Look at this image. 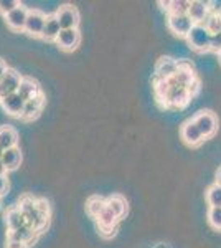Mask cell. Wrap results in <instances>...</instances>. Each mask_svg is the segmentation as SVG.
Masks as SVG:
<instances>
[{
    "label": "cell",
    "mask_w": 221,
    "mask_h": 248,
    "mask_svg": "<svg viewBox=\"0 0 221 248\" xmlns=\"http://www.w3.org/2000/svg\"><path fill=\"white\" fill-rule=\"evenodd\" d=\"M99 233H101L104 238H111L112 235L116 233V227H99Z\"/></svg>",
    "instance_id": "cell-30"
},
{
    "label": "cell",
    "mask_w": 221,
    "mask_h": 248,
    "mask_svg": "<svg viewBox=\"0 0 221 248\" xmlns=\"http://www.w3.org/2000/svg\"><path fill=\"white\" fill-rule=\"evenodd\" d=\"M210 50L220 53L221 51V31L216 35H211V43H210Z\"/></svg>",
    "instance_id": "cell-29"
},
{
    "label": "cell",
    "mask_w": 221,
    "mask_h": 248,
    "mask_svg": "<svg viewBox=\"0 0 221 248\" xmlns=\"http://www.w3.org/2000/svg\"><path fill=\"white\" fill-rule=\"evenodd\" d=\"M20 83H22V77H20V73H17L15 70L9 68V70H7V73L0 78V90H2L3 96L17 93L18 88H20ZM3 96H2V98H3Z\"/></svg>",
    "instance_id": "cell-12"
},
{
    "label": "cell",
    "mask_w": 221,
    "mask_h": 248,
    "mask_svg": "<svg viewBox=\"0 0 221 248\" xmlns=\"http://www.w3.org/2000/svg\"><path fill=\"white\" fill-rule=\"evenodd\" d=\"M61 25H59L58 18L56 15H48L46 17V23H45V29H43V33H42V38L45 42H56L61 33Z\"/></svg>",
    "instance_id": "cell-16"
},
{
    "label": "cell",
    "mask_w": 221,
    "mask_h": 248,
    "mask_svg": "<svg viewBox=\"0 0 221 248\" xmlns=\"http://www.w3.org/2000/svg\"><path fill=\"white\" fill-rule=\"evenodd\" d=\"M17 141H18V134L14 127L10 126L0 127V146L3 147V151L17 147Z\"/></svg>",
    "instance_id": "cell-21"
},
{
    "label": "cell",
    "mask_w": 221,
    "mask_h": 248,
    "mask_svg": "<svg viewBox=\"0 0 221 248\" xmlns=\"http://www.w3.org/2000/svg\"><path fill=\"white\" fill-rule=\"evenodd\" d=\"M3 153H5V151H3V147L0 146V159H2V154H3Z\"/></svg>",
    "instance_id": "cell-37"
},
{
    "label": "cell",
    "mask_w": 221,
    "mask_h": 248,
    "mask_svg": "<svg viewBox=\"0 0 221 248\" xmlns=\"http://www.w3.org/2000/svg\"><path fill=\"white\" fill-rule=\"evenodd\" d=\"M5 248H28V245L22 242H15V240H7V247Z\"/></svg>",
    "instance_id": "cell-31"
},
{
    "label": "cell",
    "mask_w": 221,
    "mask_h": 248,
    "mask_svg": "<svg viewBox=\"0 0 221 248\" xmlns=\"http://www.w3.org/2000/svg\"><path fill=\"white\" fill-rule=\"evenodd\" d=\"M56 18H58L59 25L63 30H71V29H78L79 23V12L76 10V7L73 5H63L59 7L56 12Z\"/></svg>",
    "instance_id": "cell-6"
},
{
    "label": "cell",
    "mask_w": 221,
    "mask_h": 248,
    "mask_svg": "<svg viewBox=\"0 0 221 248\" xmlns=\"http://www.w3.org/2000/svg\"><path fill=\"white\" fill-rule=\"evenodd\" d=\"M190 46L196 51H206L210 50V43H211V33L205 29L203 25H195L192 29L190 35L187 37Z\"/></svg>",
    "instance_id": "cell-2"
},
{
    "label": "cell",
    "mask_w": 221,
    "mask_h": 248,
    "mask_svg": "<svg viewBox=\"0 0 221 248\" xmlns=\"http://www.w3.org/2000/svg\"><path fill=\"white\" fill-rule=\"evenodd\" d=\"M38 235L31 227H22V229H18V230H15V232H9L7 233V240H15V242H22V243H25V245L30 247L31 243H35L37 242V238H38Z\"/></svg>",
    "instance_id": "cell-15"
},
{
    "label": "cell",
    "mask_w": 221,
    "mask_h": 248,
    "mask_svg": "<svg viewBox=\"0 0 221 248\" xmlns=\"http://www.w3.org/2000/svg\"><path fill=\"white\" fill-rule=\"evenodd\" d=\"M96 220H98V227H116V223H118L116 215L112 214L107 207L101 212V215H99Z\"/></svg>",
    "instance_id": "cell-26"
},
{
    "label": "cell",
    "mask_w": 221,
    "mask_h": 248,
    "mask_svg": "<svg viewBox=\"0 0 221 248\" xmlns=\"http://www.w3.org/2000/svg\"><path fill=\"white\" fill-rule=\"evenodd\" d=\"M180 136H182V139L188 144V146H193V147L200 146L205 139L202 131L198 129V126L195 124L193 119H190V121H187L183 124L182 129H180Z\"/></svg>",
    "instance_id": "cell-9"
},
{
    "label": "cell",
    "mask_w": 221,
    "mask_h": 248,
    "mask_svg": "<svg viewBox=\"0 0 221 248\" xmlns=\"http://www.w3.org/2000/svg\"><path fill=\"white\" fill-rule=\"evenodd\" d=\"M43 105H45V98H43V93H40L38 96H35V98H31L30 101L25 103V108H23V113L20 118L23 121H31V119L38 118L43 109Z\"/></svg>",
    "instance_id": "cell-14"
},
{
    "label": "cell",
    "mask_w": 221,
    "mask_h": 248,
    "mask_svg": "<svg viewBox=\"0 0 221 248\" xmlns=\"http://www.w3.org/2000/svg\"><path fill=\"white\" fill-rule=\"evenodd\" d=\"M5 223H7V229H9V232H15V230H18V229H22V227L27 225L25 217L22 215V212H20V209L17 205L9 209V212L5 214Z\"/></svg>",
    "instance_id": "cell-18"
},
{
    "label": "cell",
    "mask_w": 221,
    "mask_h": 248,
    "mask_svg": "<svg viewBox=\"0 0 221 248\" xmlns=\"http://www.w3.org/2000/svg\"><path fill=\"white\" fill-rule=\"evenodd\" d=\"M216 14H218V17L221 18V9H218V10H216Z\"/></svg>",
    "instance_id": "cell-38"
},
{
    "label": "cell",
    "mask_w": 221,
    "mask_h": 248,
    "mask_svg": "<svg viewBox=\"0 0 221 248\" xmlns=\"http://www.w3.org/2000/svg\"><path fill=\"white\" fill-rule=\"evenodd\" d=\"M5 172H7V169H5V166H3L2 159H0V175H5Z\"/></svg>",
    "instance_id": "cell-34"
},
{
    "label": "cell",
    "mask_w": 221,
    "mask_h": 248,
    "mask_svg": "<svg viewBox=\"0 0 221 248\" xmlns=\"http://www.w3.org/2000/svg\"><path fill=\"white\" fill-rule=\"evenodd\" d=\"M155 94L167 108H182L190 101L192 94L188 88L172 86L168 81H155Z\"/></svg>",
    "instance_id": "cell-1"
},
{
    "label": "cell",
    "mask_w": 221,
    "mask_h": 248,
    "mask_svg": "<svg viewBox=\"0 0 221 248\" xmlns=\"http://www.w3.org/2000/svg\"><path fill=\"white\" fill-rule=\"evenodd\" d=\"M106 207L116 215L118 220L122 218L127 212V202L122 195H111L109 199H106Z\"/></svg>",
    "instance_id": "cell-20"
},
{
    "label": "cell",
    "mask_w": 221,
    "mask_h": 248,
    "mask_svg": "<svg viewBox=\"0 0 221 248\" xmlns=\"http://www.w3.org/2000/svg\"><path fill=\"white\" fill-rule=\"evenodd\" d=\"M20 5H22V3L17 2V0H0V14H2L3 17H7L10 12L18 9Z\"/></svg>",
    "instance_id": "cell-28"
},
{
    "label": "cell",
    "mask_w": 221,
    "mask_h": 248,
    "mask_svg": "<svg viewBox=\"0 0 221 248\" xmlns=\"http://www.w3.org/2000/svg\"><path fill=\"white\" fill-rule=\"evenodd\" d=\"M79 42H81V33H79L78 29L61 30V33H59L58 40H56L58 46L61 48V50H65V51L76 50L78 45H79Z\"/></svg>",
    "instance_id": "cell-10"
},
{
    "label": "cell",
    "mask_w": 221,
    "mask_h": 248,
    "mask_svg": "<svg viewBox=\"0 0 221 248\" xmlns=\"http://www.w3.org/2000/svg\"><path fill=\"white\" fill-rule=\"evenodd\" d=\"M46 17L48 15L43 14L42 10H30L28 14V18H27V23H25V33L30 35V37H40L42 38V33H43V29H45V23H46Z\"/></svg>",
    "instance_id": "cell-4"
},
{
    "label": "cell",
    "mask_w": 221,
    "mask_h": 248,
    "mask_svg": "<svg viewBox=\"0 0 221 248\" xmlns=\"http://www.w3.org/2000/svg\"><path fill=\"white\" fill-rule=\"evenodd\" d=\"M17 93L22 96L25 101H30L31 98H35V96H38L42 93V90H40L38 83L35 81V79L31 78H22V83H20V88Z\"/></svg>",
    "instance_id": "cell-19"
},
{
    "label": "cell",
    "mask_w": 221,
    "mask_h": 248,
    "mask_svg": "<svg viewBox=\"0 0 221 248\" xmlns=\"http://www.w3.org/2000/svg\"><path fill=\"white\" fill-rule=\"evenodd\" d=\"M206 201L210 207H221V186L213 184L206 190Z\"/></svg>",
    "instance_id": "cell-25"
},
{
    "label": "cell",
    "mask_w": 221,
    "mask_h": 248,
    "mask_svg": "<svg viewBox=\"0 0 221 248\" xmlns=\"http://www.w3.org/2000/svg\"><path fill=\"white\" fill-rule=\"evenodd\" d=\"M167 25H168V29H170L172 33L187 38L188 35H190L192 29L195 27V23H193V20L188 17V15H168Z\"/></svg>",
    "instance_id": "cell-3"
},
{
    "label": "cell",
    "mask_w": 221,
    "mask_h": 248,
    "mask_svg": "<svg viewBox=\"0 0 221 248\" xmlns=\"http://www.w3.org/2000/svg\"><path fill=\"white\" fill-rule=\"evenodd\" d=\"M28 14H30V10H28L27 7L20 5L18 9L10 12V14L5 17L7 25H9L14 31H23V30H25V23H27Z\"/></svg>",
    "instance_id": "cell-11"
},
{
    "label": "cell",
    "mask_w": 221,
    "mask_h": 248,
    "mask_svg": "<svg viewBox=\"0 0 221 248\" xmlns=\"http://www.w3.org/2000/svg\"><path fill=\"white\" fill-rule=\"evenodd\" d=\"M193 121L198 126V129L202 131L203 138H211L218 129V119L211 111H200L193 118Z\"/></svg>",
    "instance_id": "cell-5"
},
{
    "label": "cell",
    "mask_w": 221,
    "mask_h": 248,
    "mask_svg": "<svg viewBox=\"0 0 221 248\" xmlns=\"http://www.w3.org/2000/svg\"><path fill=\"white\" fill-rule=\"evenodd\" d=\"M218 58H220V63H221V51H220V53H218Z\"/></svg>",
    "instance_id": "cell-39"
},
{
    "label": "cell",
    "mask_w": 221,
    "mask_h": 248,
    "mask_svg": "<svg viewBox=\"0 0 221 248\" xmlns=\"http://www.w3.org/2000/svg\"><path fill=\"white\" fill-rule=\"evenodd\" d=\"M155 248H170V247H168V245H163V243H160V245H157Z\"/></svg>",
    "instance_id": "cell-36"
},
{
    "label": "cell",
    "mask_w": 221,
    "mask_h": 248,
    "mask_svg": "<svg viewBox=\"0 0 221 248\" xmlns=\"http://www.w3.org/2000/svg\"><path fill=\"white\" fill-rule=\"evenodd\" d=\"M2 162L5 166L7 170H15L22 162V153H20L18 147H12V149H7L5 153L2 154Z\"/></svg>",
    "instance_id": "cell-22"
},
{
    "label": "cell",
    "mask_w": 221,
    "mask_h": 248,
    "mask_svg": "<svg viewBox=\"0 0 221 248\" xmlns=\"http://www.w3.org/2000/svg\"><path fill=\"white\" fill-rule=\"evenodd\" d=\"M7 70H9V66H7V63H5V62H3V60H2V58H0V78H2V77H3V75H5V73H7Z\"/></svg>",
    "instance_id": "cell-33"
},
{
    "label": "cell",
    "mask_w": 221,
    "mask_h": 248,
    "mask_svg": "<svg viewBox=\"0 0 221 248\" xmlns=\"http://www.w3.org/2000/svg\"><path fill=\"white\" fill-rule=\"evenodd\" d=\"M25 103L27 101L18 93L5 94L3 98H0V105H2L3 111L9 113L10 116H15V118H20V116H22Z\"/></svg>",
    "instance_id": "cell-8"
},
{
    "label": "cell",
    "mask_w": 221,
    "mask_h": 248,
    "mask_svg": "<svg viewBox=\"0 0 221 248\" xmlns=\"http://www.w3.org/2000/svg\"><path fill=\"white\" fill-rule=\"evenodd\" d=\"M210 14H211L210 3L202 2V0H193L190 5V10H188V17L193 20L195 25H202Z\"/></svg>",
    "instance_id": "cell-13"
},
{
    "label": "cell",
    "mask_w": 221,
    "mask_h": 248,
    "mask_svg": "<svg viewBox=\"0 0 221 248\" xmlns=\"http://www.w3.org/2000/svg\"><path fill=\"white\" fill-rule=\"evenodd\" d=\"M208 223L215 230L221 232V207H210V210H208Z\"/></svg>",
    "instance_id": "cell-27"
},
{
    "label": "cell",
    "mask_w": 221,
    "mask_h": 248,
    "mask_svg": "<svg viewBox=\"0 0 221 248\" xmlns=\"http://www.w3.org/2000/svg\"><path fill=\"white\" fill-rule=\"evenodd\" d=\"M7 187H9V182H7L5 175H0V195H3L7 192Z\"/></svg>",
    "instance_id": "cell-32"
},
{
    "label": "cell",
    "mask_w": 221,
    "mask_h": 248,
    "mask_svg": "<svg viewBox=\"0 0 221 248\" xmlns=\"http://www.w3.org/2000/svg\"><path fill=\"white\" fill-rule=\"evenodd\" d=\"M106 209V201L103 197H98V195H92V197L88 199L86 202V210L88 214L91 215L92 218H98L101 215V212Z\"/></svg>",
    "instance_id": "cell-23"
},
{
    "label": "cell",
    "mask_w": 221,
    "mask_h": 248,
    "mask_svg": "<svg viewBox=\"0 0 221 248\" xmlns=\"http://www.w3.org/2000/svg\"><path fill=\"white\" fill-rule=\"evenodd\" d=\"M2 96H3V93H2V90H0V98H2Z\"/></svg>",
    "instance_id": "cell-40"
},
{
    "label": "cell",
    "mask_w": 221,
    "mask_h": 248,
    "mask_svg": "<svg viewBox=\"0 0 221 248\" xmlns=\"http://www.w3.org/2000/svg\"><path fill=\"white\" fill-rule=\"evenodd\" d=\"M202 25L208 31H210L211 35H216V33H220V31H221V18L218 17V14H216V12H211Z\"/></svg>",
    "instance_id": "cell-24"
},
{
    "label": "cell",
    "mask_w": 221,
    "mask_h": 248,
    "mask_svg": "<svg viewBox=\"0 0 221 248\" xmlns=\"http://www.w3.org/2000/svg\"><path fill=\"white\" fill-rule=\"evenodd\" d=\"M216 184H218V186H221V167L218 169V172H216Z\"/></svg>",
    "instance_id": "cell-35"
},
{
    "label": "cell",
    "mask_w": 221,
    "mask_h": 248,
    "mask_svg": "<svg viewBox=\"0 0 221 248\" xmlns=\"http://www.w3.org/2000/svg\"><path fill=\"white\" fill-rule=\"evenodd\" d=\"M159 5H162V9L168 15H188L192 2H188V0H172V2H159Z\"/></svg>",
    "instance_id": "cell-17"
},
{
    "label": "cell",
    "mask_w": 221,
    "mask_h": 248,
    "mask_svg": "<svg viewBox=\"0 0 221 248\" xmlns=\"http://www.w3.org/2000/svg\"><path fill=\"white\" fill-rule=\"evenodd\" d=\"M178 71V62L170 57H163L157 62L155 65V78H154V83L155 81H167L170 79Z\"/></svg>",
    "instance_id": "cell-7"
}]
</instances>
